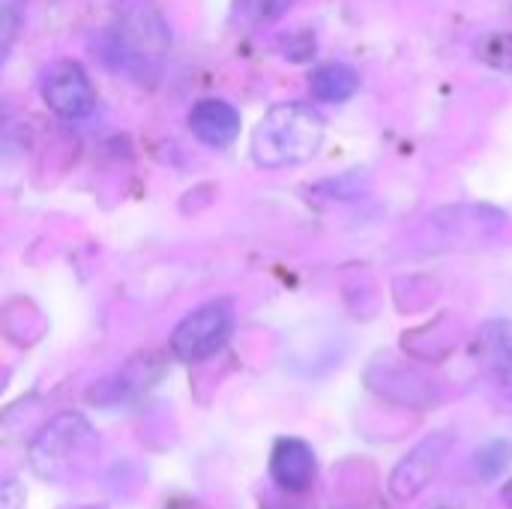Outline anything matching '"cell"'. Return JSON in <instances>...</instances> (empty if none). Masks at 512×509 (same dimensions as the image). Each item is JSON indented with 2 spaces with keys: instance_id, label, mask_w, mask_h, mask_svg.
I'll list each match as a JSON object with an SVG mask.
<instances>
[{
  "instance_id": "cell-1",
  "label": "cell",
  "mask_w": 512,
  "mask_h": 509,
  "mask_svg": "<svg viewBox=\"0 0 512 509\" xmlns=\"http://www.w3.org/2000/svg\"><path fill=\"white\" fill-rule=\"evenodd\" d=\"M324 117L306 102L273 105L252 132V159L261 168L309 162L324 144Z\"/></svg>"
},
{
  "instance_id": "cell-2",
  "label": "cell",
  "mask_w": 512,
  "mask_h": 509,
  "mask_svg": "<svg viewBox=\"0 0 512 509\" xmlns=\"http://www.w3.org/2000/svg\"><path fill=\"white\" fill-rule=\"evenodd\" d=\"M168 27L147 0H126L108 30L111 63L123 72H144L168 51Z\"/></svg>"
},
{
  "instance_id": "cell-3",
  "label": "cell",
  "mask_w": 512,
  "mask_h": 509,
  "mask_svg": "<svg viewBox=\"0 0 512 509\" xmlns=\"http://www.w3.org/2000/svg\"><path fill=\"white\" fill-rule=\"evenodd\" d=\"M90 447L93 429L87 426V420L78 414H60L36 435L30 447V468L36 471V477L60 483L87 462Z\"/></svg>"
},
{
  "instance_id": "cell-4",
  "label": "cell",
  "mask_w": 512,
  "mask_h": 509,
  "mask_svg": "<svg viewBox=\"0 0 512 509\" xmlns=\"http://www.w3.org/2000/svg\"><path fill=\"white\" fill-rule=\"evenodd\" d=\"M231 306L225 300H213L189 312L171 333V354L180 363H201L222 351L231 336Z\"/></svg>"
},
{
  "instance_id": "cell-5",
  "label": "cell",
  "mask_w": 512,
  "mask_h": 509,
  "mask_svg": "<svg viewBox=\"0 0 512 509\" xmlns=\"http://www.w3.org/2000/svg\"><path fill=\"white\" fill-rule=\"evenodd\" d=\"M45 105L63 120H81L96 108L93 84L81 63L75 60H54L39 81Z\"/></svg>"
},
{
  "instance_id": "cell-6",
  "label": "cell",
  "mask_w": 512,
  "mask_h": 509,
  "mask_svg": "<svg viewBox=\"0 0 512 509\" xmlns=\"http://www.w3.org/2000/svg\"><path fill=\"white\" fill-rule=\"evenodd\" d=\"M450 450V438L447 435H432L429 441H423L420 447H414L399 468L390 477V489L399 501H408L414 495H420L426 489V483L435 477V471L441 468L444 456Z\"/></svg>"
},
{
  "instance_id": "cell-7",
  "label": "cell",
  "mask_w": 512,
  "mask_h": 509,
  "mask_svg": "<svg viewBox=\"0 0 512 509\" xmlns=\"http://www.w3.org/2000/svg\"><path fill=\"white\" fill-rule=\"evenodd\" d=\"M315 450L300 438H279L270 453V477L285 492H306L315 483Z\"/></svg>"
},
{
  "instance_id": "cell-8",
  "label": "cell",
  "mask_w": 512,
  "mask_h": 509,
  "mask_svg": "<svg viewBox=\"0 0 512 509\" xmlns=\"http://www.w3.org/2000/svg\"><path fill=\"white\" fill-rule=\"evenodd\" d=\"M189 129L207 147H228L240 135V111L225 99H201L189 111Z\"/></svg>"
},
{
  "instance_id": "cell-9",
  "label": "cell",
  "mask_w": 512,
  "mask_h": 509,
  "mask_svg": "<svg viewBox=\"0 0 512 509\" xmlns=\"http://www.w3.org/2000/svg\"><path fill=\"white\" fill-rule=\"evenodd\" d=\"M477 354L495 384L512 396V321L492 318L477 333Z\"/></svg>"
},
{
  "instance_id": "cell-10",
  "label": "cell",
  "mask_w": 512,
  "mask_h": 509,
  "mask_svg": "<svg viewBox=\"0 0 512 509\" xmlns=\"http://www.w3.org/2000/svg\"><path fill=\"white\" fill-rule=\"evenodd\" d=\"M312 93L321 102H345L357 93L360 75L348 63H324L312 72Z\"/></svg>"
},
{
  "instance_id": "cell-11",
  "label": "cell",
  "mask_w": 512,
  "mask_h": 509,
  "mask_svg": "<svg viewBox=\"0 0 512 509\" xmlns=\"http://www.w3.org/2000/svg\"><path fill=\"white\" fill-rule=\"evenodd\" d=\"M294 0H234V18L246 27L273 24L291 9Z\"/></svg>"
},
{
  "instance_id": "cell-12",
  "label": "cell",
  "mask_w": 512,
  "mask_h": 509,
  "mask_svg": "<svg viewBox=\"0 0 512 509\" xmlns=\"http://www.w3.org/2000/svg\"><path fill=\"white\" fill-rule=\"evenodd\" d=\"M477 54L495 69H512V33L483 36V42L477 45Z\"/></svg>"
},
{
  "instance_id": "cell-13",
  "label": "cell",
  "mask_w": 512,
  "mask_h": 509,
  "mask_svg": "<svg viewBox=\"0 0 512 509\" xmlns=\"http://www.w3.org/2000/svg\"><path fill=\"white\" fill-rule=\"evenodd\" d=\"M0 30H3V54L12 48L15 42V30L21 24V15H24V6L21 0H0Z\"/></svg>"
},
{
  "instance_id": "cell-14",
  "label": "cell",
  "mask_w": 512,
  "mask_h": 509,
  "mask_svg": "<svg viewBox=\"0 0 512 509\" xmlns=\"http://www.w3.org/2000/svg\"><path fill=\"white\" fill-rule=\"evenodd\" d=\"M504 501H507V507L512 509V480L504 486Z\"/></svg>"
}]
</instances>
